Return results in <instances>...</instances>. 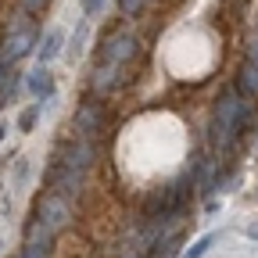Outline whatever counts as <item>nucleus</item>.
Instances as JSON below:
<instances>
[{
  "instance_id": "obj_1",
  "label": "nucleus",
  "mask_w": 258,
  "mask_h": 258,
  "mask_svg": "<svg viewBox=\"0 0 258 258\" xmlns=\"http://www.w3.org/2000/svg\"><path fill=\"white\" fill-rule=\"evenodd\" d=\"M36 215H40V226H43L47 233H57V230H64V226H69V219H72L69 198H61V194H47V198H40V208H36Z\"/></svg>"
},
{
  "instance_id": "obj_5",
  "label": "nucleus",
  "mask_w": 258,
  "mask_h": 258,
  "mask_svg": "<svg viewBox=\"0 0 258 258\" xmlns=\"http://www.w3.org/2000/svg\"><path fill=\"white\" fill-rule=\"evenodd\" d=\"M43 237H50L47 230H43V226H40V230H36V237H32V244L18 254V258H47V247H43Z\"/></svg>"
},
{
  "instance_id": "obj_2",
  "label": "nucleus",
  "mask_w": 258,
  "mask_h": 258,
  "mask_svg": "<svg viewBox=\"0 0 258 258\" xmlns=\"http://www.w3.org/2000/svg\"><path fill=\"white\" fill-rule=\"evenodd\" d=\"M240 122H244V108L233 101V97H226L219 104V115H215V144H230L237 137Z\"/></svg>"
},
{
  "instance_id": "obj_6",
  "label": "nucleus",
  "mask_w": 258,
  "mask_h": 258,
  "mask_svg": "<svg viewBox=\"0 0 258 258\" xmlns=\"http://www.w3.org/2000/svg\"><path fill=\"white\" fill-rule=\"evenodd\" d=\"M140 4H144V0H122V11L133 15V11H140Z\"/></svg>"
},
{
  "instance_id": "obj_8",
  "label": "nucleus",
  "mask_w": 258,
  "mask_h": 258,
  "mask_svg": "<svg viewBox=\"0 0 258 258\" xmlns=\"http://www.w3.org/2000/svg\"><path fill=\"white\" fill-rule=\"evenodd\" d=\"M22 4H25V8H40V4H43V0H22Z\"/></svg>"
},
{
  "instance_id": "obj_3",
  "label": "nucleus",
  "mask_w": 258,
  "mask_h": 258,
  "mask_svg": "<svg viewBox=\"0 0 258 258\" xmlns=\"http://www.w3.org/2000/svg\"><path fill=\"white\" fill-rule=\"evenodd\" d=\"M32 47V25L25 22V18H18L11 29H8V36H4V43H0V61H15V57H22L25 50Z\"/></svg>"
},
{
  "instance_id": "obj_7",
  "label": "nucleus",
  "mask_w": 258,
  "mask_h": 258,
  "mask_svg": "<svg viewBox=\"0 0 258 258\" xmlns=\"http://www.w3.org/2000/svg\"><path fill=\"white\" fill-rule=\"evenodd\" d=\"M101 4H104V0H86V11H97Z\"/></svg>"
},
{
  "instance_id": "obj_9",
  "label": "nucleus",
  "mask_w": 258,
  "mask_h": 258,
  "mask_svg": "<svg viewBox=\"0 0 258 258\" xmlns=\"http://www.w3.org/2000/svg\"><path fill=\"white\" fill-rule=\"evenodd\" d=\"M0 69H4V61H0ZM0 97H4V76H0Z\"/></svg>"
},
{
  "instance_id": "obj_4",
  "label": "nucleus",
  "mask_w": 258,
  "mask_h": 258,
  "mask_svg": "<svg viewBox=\"0 0 258 258\" xmlns=\"http://www.w3.org/2000/svg\"><path fill=\"white\" fill-rule=\"evenodd\" d=\"M133 54H137V40L129 36V32H115V36L108 40V50H104L108 64H118L125 57H133Z\"/></svg>"
}]
</instances>
